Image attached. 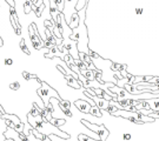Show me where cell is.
I'll return each mask as SVG.
<instances>
[{
	"label": "cell",
	"mask_w": 159,
	"mask_h": 141,
	"mask_svg": "<svg viewBox=\"0 0 159 141\" xmlns=\"http://www.w3.org/2000/svg\"><path fill=\"white\" fill-rule=\"evenodd\" d=\"M89 98H91L92 100L94 101L97 107H99L102 111H107V108L110 107V101L102 99V98H99V96H97V95H91V96H89Z\"/></svg>",
	"instance_id": "obj_7"
},
{
	"label": "cell",
	"mask_w": 159,
	"mask_h": 141,
	"mask_svg": "<svg viewBox=\"0 0 159 141\" xmlns=\"http://www.w3.org/2000/svg\"><path fill=\"white\" fill-rule=\"evenodd\" d=\"M5 1H6V2H7V0H5Z\"/></svg>",
	"instance_id": "obj_32"
},
{
	"label": "cell",
	"mask_w": 159,
	"mask_h": 141,
	"mask_svg": "<svg viewBox=\"0 0 159 141\" xmlns=\"http://www.w3.org/2000/svg\"><path fill=\"white\" fill-rule=\"evenodd\" d=\"M2 45H4V42H2V39L0 38V47H2Z\"/></svg>",
	"instance_id": "obj_30"
},
{
	"label": "cell",
	"mask_w": 159,
	"mask_h": 141,
	"mask_svg": "<svg viewBox=\"0 0 159 141\" xmlns=\"http://www.w3.org/2000/svg\"><path fill=\"white\" fill-rule=\"evenodd\" d=\"M32 6H33V1L27 0V1L24 4V12H25L26 14L31 13V11H32Z\"/></svg>",
	"instance_id": "obj_16"
},
{
	"label": "cell",
	"mask_w": 159,
	"mask_h": 141,
	"mask_svg": "<svg viewBox=\"0 0 159 141\" xmlns=\"http://www.w3.org/2000/svg\"><path fill=\"white\" fill-rule=\"evenodd\" d=\"M10 88L13 90H18L19 88H20V84L18 82V81H16V82H12L11 85H10Z\"/></svg>",
	"instance_id": "obj_22"
},
{
	"label": "cell",
	"mask_w": 159,
	"mask_h": 141,
	"mask_svg": "<svg viewBox=\"0 0 159 141\" xmlns=\"http://www.w3.org/2000/svg\"><path fill=\"white\" fill-rule=\"evenodd\" d=\"M87 1H89V0H79V1H78V5H77V12L80 11V10H83V8H85Z\"/></svg>",
	"instance_id": "obj_20"
},
{
	"label": "cell",
	"mask_w": 159,
	"mask_h": 141,
	"mask_svg": "<svg viewBox=\"0 0 159 141\" xmlns=\"http://www.w3.org/2000/svg\"><path fill=\"white\" fill-rule=\"evenodd\" d=\"M80 72H81V75H83L86 80H89V81H94V80H96V73L98 72V69H97V71L84 69V71H80Z\"/></svg>",
	"instance_id": "obj_11"
},
{
	"label": "cell",
	"mask_w": 159,
	"mask_h": 141,
	"mask_svg": "<svg viewBox=\"0 0 159 141\" xmlns=\"http://www.w3.org/2000/svg\"><path fill=\"white\" fill-rule=\"evenodd\" d=\"M78 141H100V140H96V139H92L90 136L85 135V134H83V133H80L79 135H78Z\"/></svg>",
	"instance_id": "obj_19"
},
{
	"label": "cell",
	"mask_w": 159,
	"mask_h": 141,
	"mask_svg": "<svg viewBox=\"0 0 159 141\" xmlns=\"http://www.w3.org/2000/svg\"><path fill=\"white\" fill-rule=\"evenodd\" d=\"M137 14H142L143 13V11H142V8H137Z\"/></svg>",
	"instance_id": "obj_29"
},
{
	"label": "cell",
	"mask_w": 159,
	"mask_h": 141,
	"mask_svg": "<svg viewBox=\"0 0 159 141\" xmlns=\"http://www.w3.org/2000/svg\"><path fill=\"white\" fill-rule=\"evenodd\" d=\"M4 135H5L6 139H12L13 141H23V139L19 135V133L16 130L11 128V127H7V130L5 132Z\"/></svg>",
	"instance_id": "obj_10"
},
{
	"label": "cell",
	"mask_w": 159,
	"mask_h": 141,
	"mask_svg": "<svg viewBox=\"0 0 159 141\" xmlns=\"http://www.w3.org/2000/svg\"><path fill=\"white\" fill-rule=\"evenodd\" d=\"M65 77V80H66V82L70 87H73L74 90H79L83 87V82L80 81V80H77L74 79L72 75H70V74H66V75H64Z\"/></svg>",
	"instance_id": "obj_9"
},
{
	"label": "cell",
	"mask_w": 159,
	"mask_h": 141,
	"mask_svg": "<svg viewBox=\"0 0 159 141\" xmlns=\"http://www.w3.org/2000/svg\"><path fill=\"white\" fill-rule=\"evenodd\" d=\"M43 5H44L43 0H33V7H35V8H39Z\"/></svg>",
	"instance_id": "obj_23"
},
{
	"label": "cell",
	"mask_w": 159,
	"mask_h": 141,
	"mask_svg": "<svg viewBox=\"0 0 159 141\" xmlns=\"http://www.w3.org/2000/svg\"><path fill=\"white\" fill-rule=\"evenodd\" d=\"M37 94L39 95V98L41 99V101H43L45 107H47L50 105V100L52 98H56L60 101L63 100V99H60V96L58 95L57 90H53L51 86L47 85L46 82H41V86L37 90Z\"/></svg>",
	"instance_id": "obj_3"
},
{
	"label": "cell",
	"mask_w": 159,
	"mask_h": 141,
	"mask_svg": "<svg viewBox=\"0 0 159 141\" xmlns=\"http://www.w3.org/2000/svg\"><path fill=\"white\" fill-rule=\"evenodd\" d=\"M50 124H52L53 126L58 127V128H60L63 125L66 124V120L65 119H52L51 121H50Z\"/></svg>",
	"instance_id": "obj_15"
},
{
	"label": "cell",
	"mask_w": 159,
	"mask_h": 141,
	"mask_svg": "<svg viewBox=\"0 0 159 141\" xmlns=\"http://www.w3.org/2000/svg\"><path fill=\"white\" fill-rule=\"evenodd\" d=\"M85 12L86 7L78 11L79 15V25L78 27L73 29V33L71 35V39L77 41V48L79 53H85L90 55V48H89V33H87V28L85 25Z\"/></svg>",
	"instance_id": "obj_1"
},
{
	"label": "cell",
	"mask_w": 159,
	"mask_h": 141,
	"mask_svg": "<svg viewBox=\"0 0 159 141\" xmlns=\"http://www.w3.org/2000/svg\"><path fill=\"white\" fill-rule=\"evenodd\" d=\"M59 106H60V108H61L63 111L64 109H71V108H72V105H71L67 100H61V101L59 102Z\"/></svg>",
	"instance_id": "obj_17"
},
{
	"label": "cell",
	"mask_w": 159,
	"mask_h": 141,
	"mask_svg": "<svg viewBox=\"0 0 159 141\" xmlns=\"http://www.w3.org/2000/svg\"><path fill=\"white\" fill-rule=\"evenodd\" d=\"M31 75H32V74L27 73V72H23V78L25 80H31Z\"/></svg>",
	"instance_id": "obj_26"
},
{
	"label": "cell",
	"mask_w": 159,
	"mask_h": 141,
	"mask_svg": "<svg viewBox=\"0 0 159 141\" xmlns=\"http://www.w3.org/2000/svg\"><path fill=\"white\" fill-rule=\"evenodd\" d=\"M150 106V109L153 111V112H159V98L157 99H148L146 100Z\"/></svg>",
	"instance_id": "obj_12"
},
{
	"label": "cell",
	"mask_w": 159,
	"mask_h": 141,
	"mask_svg": "<svg viewBox=\"0 0 159 141\" xmlns=\"http://www.w3.org/2000/svg\"><path fill=\"white\" fill-rule=\"evenodd\" d=\"M20 48L23 50V52L25 53V54H27V55H30V50L27 48V46L25 45V40H21L20 41Z\"/></svg>",
	"instance_id": "obj_21"
},
{
	"label": "cell",
	"mask_w": 159,
	"mask_h": 141,
	"mask_svg": "<svg viewBox=\"0 0 159 141\" xmlns=\"http://www.w3.org/2000/svg\"><path fill=\"white\" fill-rule=\"evenodd\" d=\"M123 139H124L125 141L131 140V134H130V133H125V134L123 135Z\"/></svg>",
	"instance_id": "obj_28"
},
{
	"label": "cell",
	"mask_w": 159,
	"mask_h": 141,
	"mask_svg": "<svg viewBox=\"0 0 159 141\" xmlns=\"http://www.w3.org/2000/svg\"><path fill=\"white\" fill-rule=\"evenodd\" d=\"M27 122H29L34 130H37L39 133H41L43 135L50 136V135H57L59 138H63L65 140L70 139V134L61 130L60 128H58L56 126H53L52 124H50L48 121H45L41 115L38 117H32L31 114H27Z\"/></svg>",
	"instance_id": "obj_2"
},
{
	"label": "cell",
	"mask_w": 159,
	"mask_h": 141,
	"mask_svg": "<svg viewBox=\"0 0 159 141\" xmlns=\"http://www.w3.org/2000/svg\"><path fill=\"white\" fill-rule=\"evenodd\" d=\"M90 114L93 115V117H96V118H102V109H100L99 107H97V106H92L91 111H90Z\"/></svg>",
	"instance_id": "obj_13"
},
{
	"label": "cell",
	"mask_w": 159,
	"mask_h": 141,
	"mask_svg": "<svg viewBox=\"0 0 159 141\" xmlns=\"http://www.w3.org/2000/svg\"><path fill=\"white\" fill-rule=\"evenodd\" d=\"M81 122H83V125L86 126L89 130H91L92 132L96 133L97 135H99V138H100V140L102 141L107 140L108 135H110V132H108V130L104 126V125L93 124V122H90V121H87V120H83Z\"/></svg>",
	"instance_id": "obj_4"
},
{
	"label": "cell",
	"mask_w": 159,
	"mask_h": 141,
	"mask_svg": "<svg viewBox=\"0 0 159 141\" xmlns=\"http://www.w3.org/2000/svg\"><path fill=\"white\" fill-rule=\"evenodd\" d=\"M74 106L78 108L81 113H86V114H89V113H90V111H91V107H92L89 102L85 101V100H83V99L77 100V101L74 102Z\"/></svg>",
	"instance_id": "obj_8"
},
{
	"label": "cell",
	"mask_w": 159,
	"mask_h": 141,
	"mask_svg": "<svg viewBox=\"0 0 159 141\" xmlns=\"http://www.w3.org/2000/svg\"><path fill=\"white\" fill-rule=\"evenodd\" d=\"M56 1V5H57L58 11L60 13H63L64 11V7H65V0H54Z\"/></svg>",
	"instance_id": "obj_18"
},
{
	"label": "cell",
	"mask_w": 159,
	"mask_h": 141,
	"mask_svg": "<svg viewBox=\"0 0 159 141\" xmlns=\"http://www.w3.org/2000/svg\"><path fill=\"white\" fill-rule=\"evenodd\" d=\"M78 25H79V15H78V13H75L73 17H72V20H71V24L68 25L71 29H74L75 27H78Z\"/></svg>",
	"instance_id": "obj_14"
},
{
	"label": "cell",
	"mask_w": 159,
	"mask_h": 141,
	"mask_svg": "<svg viewBox=\"0 0 159 141\" xmlns=\"http://www.w3.org/2000/svg\"><path fill=\"white\" fill-rule=\"evenodd\" d=\"M1 119H4V120H10L12 124L16 126V130H17L18 133H23L24 132V128H25V124L21 122V120L18 118V115L16 114H4Z\"/></svg>",
	"instance_id": "obj_6"
},
{
	"label": "cell",
	"mask_w": 159,
	"mask_h": 141,
	"mask_svg": "<svg viewBox=\"0 0 159 141\" xmlns=\"http://www.w3.org/2000/svg\"><path fill=\"white\" fill-rule=\"evenodd\" d=\"M6 141H13L12 139H6Z\"/></svg>",
	"instance_id": "obj_31"
},
{
	"label": "cell",
	"mask_w": 159,
	"mask_h": 141,
	"mask_svg": "<svg viewBox=\"0 0 159 141\" xmlns=\"http://www.w3.org/2000/svg\"><path fill=\"white\" fill-rule=\"evenodd\" d=\"M79 0H65V7H64L63 14L65 17L66 24L70 25L72 17L77 13V5H78Z\"/></svg>",
	"instance_id": "obj_5"
},
{
	"label": "cell",
	"mask_w": 159,
	"mask_h": 141,
	"mask_svg": "<svg viewBox=\"0 0 159 141\" xmlns=\"http://www.w3.org/2000/svg\"><path fill=\"white\" fill-rule=\"evenodd\" d=\"M4 64H5V66H11L12 64H13V60H12L11 58H6L5 60H4Z\"/></svg>",
	"instance_id": "obj_25"
},
{
	"label": "cell",
	"mask_w": 159,
	"mask_h": 141,
	"mask_svg": "<svg viewBox=\"0 0 159 141\" xmlns=\"http://www.w3.org/2000/svg\"><path fill=\"white\" fill-rule=\"evenodd\" d=\"M150 117L152 119H154V120H156V119H159V112H152L150 114Z\"/></svg>",
	"instance_id": "obj_27"
},
{
	"label": "cell",
	"mask_w": 159,
	"mask_h": 141,
	"mask_svg": "<svg viewBox=\"0 0 159 141\" xmlns=\"http://www.w3.org/2000/svg\"><path fill=\"white\" fill-rule=\"evenodd\" d=\"M27 139H29V141H45V140H41V139H38V138H35V136L31 133L29 136H27Z\"/></svg>",
	"instance_id": "obj_24"
}]
</instances>
